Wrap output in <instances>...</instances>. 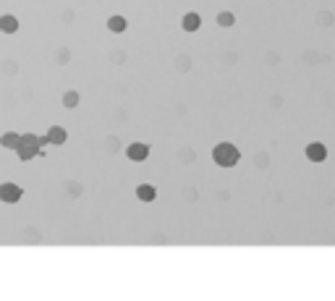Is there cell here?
<instances>
[{
	"label": "cell",
	"mask_w": 335,
	"mask_h": 301,
	"mask_svg": "<svg viewBox=\"0 0 335 301\" xmlns=\"http://www.w3.org/2000/svg\"><path fill=\"white\" fill-rule=\"evenodd\" d=\"M45 144H50L48 137H37V134H24L21 142H19V147H16V155H19L21 162H32L34 157L42 155Z\"/></svg>",
	"instance_id": "obj_1"
},
{
	"label": "cell",
	"mask_w": 335,
	"mask_h": 301,
	"mask_svg": "<svg viewBox=\"0 0 335 301\" xmlns=\"http://www.w3.org/2000/svg\"><path fill=\"white\" fill-rule=\"evenodd\" d=\"M241 160V152L238 147L231 144V142H220L212 147V162L218 165V168H236Z\"/></svg>",
	"instance_id": "obj_2"
},
{
	"label": "cell",
	"mask_w": 335,
	"mask_h": 301,
	"mask_svg": "<svg viewBox=\"0 0 335 301\" xmlns=\"http://www.w3.org/2000/svg\"><path fill=\"white\" fill-rule=\"evenodd\" d=\"M21 197H24V189L19 186V184H0V202H6V204H16V202H21Z\"/></svg>",
	"instance_id": "obj_3"
},
{
	"label": "cell",
	"mask_w": 335,
	"mask_h": 301,
	"mask_svg": "<svg viewBox=\"0 0 335 301\" xmlns=\"http://www.w3.org/2000/svg\"><path fill=\"white\" fill-rule=\"evenodd\" d=\"M149 152H152V147H149L147 142H131V144L126 147V157H129L131 162H144V160L149 157Z\"/></svg>",
	"instance_id": "obj_4"
},
{
	"label": "cell",
	"mask_w": 335,
	"mask_h": 301,
	"mask_svg": "<svg viewBox=\"0 0 335 301\" xmlns=\"http://www.w3.org/2000/svg\"><path fill=\"white\" fill-rule=\"evenodd\" d=\"M307 160L309 162H325L327 160V147L322 144V142H312V144H307Z\"/></svg>",
	"instance_id": "obj_5"
},
{
	"label": "cell",
	"mask_w": 335,
	"mask_h": 301,
	"mask_svg": "<svg viewBox=\"0 0 335 301\" xmlns=\"http://www.w3.org/2000/svg\"><path fill=\"white\" fill-rule=\"evenodd\" d=\"M181 26H184V32H189V34L199 32L202 16H199V13H194V11H189V13H184V19H181Z\"/></svg>",
	"instance_id": "obj_6"
},
{
	"label": "cell",
	"mask_w": 335,
	"mask_h": 301,
	"mask_svg": "<svg viewBox=\"0 0 335 301\" xmlns=\"http://www.w3.org/2000/svg\"><path fill=\"white\" fill-rule=\"evenodd\" d=\"M45 137H48V142H50V144L60 147V144H66V139H68V131H66L63 126H50Z\"/></svg>",
	"instance_id": "obj_7"
},
{
	"label": "cell",
	"mask_w": 335,
	"mask_h": 301,
	"mask_svg": "<svg viewBox=\"0 0 335 301\" xmlns=\"http://www.w3.org/2000/svg\"><path fill=\"white\" fill-rule=\"evenodd\" d=\"M155 197H157V189L155 186H152V184H139V186H136V199H139V202H155Z\"/></svg>",
	"instance_id": "obj_8"
},
{
	"label": "cell",
	"mask_w": 335,
	"mask_h": 301,
	"mask_svg": "<svg viewBox=\"0 0 335 301\" xmlns=\"http://www.w3.org/2000/svg\"><path fill=\"white\" fill-rule=\"evenodd\" d=\"M0 32L3 34H16L19 32V19L11 16V13H3V16H0Z\"/></svg>",
	"instance_id": "obj_9"
},
{
	"label": "cell",
	"mask_w": 335,
	"mask_h": 301,
	"mask_svg": "<svg viewBox=\"0 0 335 301\" xmlns=\"http://www.w3.org/2000/svg\"><path fill=\"white\" fill-rule=\"evenodd\" d=\"M126 26H129V21H126V16H120V13H113V16L108 19V29L113 34H123Z\"/></svg>",
	"instance_id": "obj_10"
},
{
	"label": "cell",
	"mask_w": 335,
	"mask_h": 301,
	"mask_svg": "<svg viewBox=\"0 0 335 301\" xmlns=\"http://www.w3.org/2000/svg\"><path fill=\"white\" fill-rule=\"evenodd\" d=\"M19 142H21V134H16V131H6L0 137V147H6V149H16Z\"/></svg>",
	"instance_id": "obj_11"
},
{
	"label": "cell",
	"mask_w": 335,
	"mask_h": 301,
	"mask_svg": "<svg viewBox=\"0 0 335 301\" xmlns=\"http://www.w3.org/2000/svg\"><path fill=\"white\" fill-rule=\"evenodd\" d=\"M79 102H81V97H79V92H76V89H68V92L63 95V108H68V110H73Z\"/></svg>",
	"instance_id": "obj_12"
},
{
	"label": "cell",
	"mask_w": 335,
	"mask_h": 301,
	"mask_svg": "<svg viewBox=\"0 0 335 301\" xmlns=\"http://www.w3.org/2000/svg\"><path fill=\"white\" fill-rule=\"evenodd\" d=\"M236 24V16L231 11H220L218 13V26H223V29H228V26H233Z\"/></svg>",
	"instance_id": "obj_13"
}]
</instances>
